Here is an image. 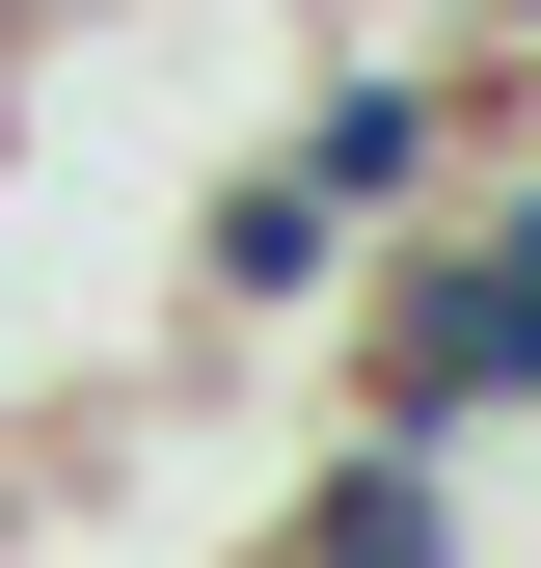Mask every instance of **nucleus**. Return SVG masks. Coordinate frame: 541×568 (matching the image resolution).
I'll list each match as a JSON object with an SVG mask.
<instances>
[{"label": "nucleus", "instance_id": "f257e3e1", "mask_svg": "<svg viewBox=\"0 0 541 568\" xmlns=\"http://www.w3.org/2000/svg\"><path fill=\"white\" fill-rule=\"evenodd\" d=\"M353 244H379L353 190H325L298 135H244V163L190 190V325H325V298H353Z\"/></svg>", "mask_w": 541, "mask_h": 568}, {"label": "nucleus", "instance_id": "f03ea898", "mask_svg": "<svg viewBox=\"0 0 541 568\" xmlns=\"http://www.w3.org/2000/svg\"><path fill=\"white\" fill-rule=\"evenodd\" d=\"M270 568H460V434H353V460H298Z\"/></svg>", "mask_w": 541, "mask_h": 568}, {"label": "nucleus", "instance_id": "7ed1b4c3", "mask_svg": "<svg viewBox=\"0 0 541 568\" xmlns=\"http://www.w3.org/2000/svg\"><path fill=\"white\" fill-rule=\"evenodd\" d=\"M298 163H325V190H353V217H406V190H433V163H460V82H433V54H353V82H325V109H298Z\"/></svg>", "mask_w": 541, "mask_h": 568}]
</instances>
